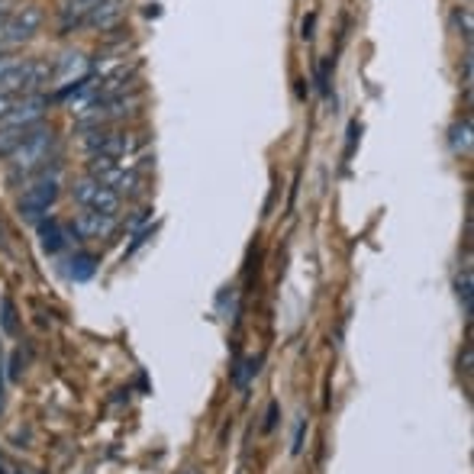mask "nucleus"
<instances>
[{"instance_id":"obj_5","label":"nucleus","mask_w":474,"mask_h":474,"mask_svg":"<svg viewBox=\"0 0 474 474\" xmlns=\"http://www.w3.org/2000/svg\"><path fill=\"white\" fill-rule=\"evenodd\" d=\"M58 201V175H48V171H42L36 181H30L23 191V197H20V213H23L26 220H39L48 213V207Z\"/></svg>"},{"instance_id":"obj_16","label":"nucleus","mask_w":474,"mask_h":474,"mask_svg":"<svg viewBox=\"0 0 474 474\" xmlns=\"http://www.w3.org/2000/svg\"><path fill=\"white\" fill-rule=\"evenodd\" d=\"M4 330L10 332V336H16V320H13V304L10 300H4Z\"/></svg>"},{"instance_id":"obj_3","label":"nucleus","mask_w":474,"mask_h":474,"mask_svg":"<svg viewBox=\"0 0 474 474\" xmlns=\"http://www.w3.org/2000/svg\"><path fill=\"white\" fill-rule=\"evenodd\" d=\"M42 7L39 4H23L16 7L13 13L7 16L4 23V32H0V48H13V46H23V42L36 39L42 30Z\"/></svg>"},{"instance_id":"obj_20","label":"nucleus","mask_w":474,"mask_h":474,"mask_svg":"<svg viewBox=\"0 0 474 474\" xmlns=\"http://www.w3.org/2000/svg\"><path fill=\"white\" fill-rule=\"evenodd\" d=\"M274 423H278V403H271V407H268V419H265V433H271V429H274Z\"/></svg>"},{"instance_id":"obj_15","label":"nucleus","mask_w":474,"mask_h":474,"mask_svg":"<svg viewBox=\"0 0 474 474\" xmlns=\"http://www.w3.org/2000/svg\"><path fill=\"white\" fill-rule=\"evenodd\" d=\"M452 20L461 26V36H465V39H471V10H468V7L455 10V16H452Z\"/></svg>"},{"instance_id":"obj_2","label":"nucleus","mask_w":474,"mask_h":474,"mask_svg":"<svg viewBox=\"0 0 474 474\" xmlns=\"http://www.w3.org/2000/svg\"><path fill=\"white\" fill-rule=\"evenodd\" d=\"M56 152V133L48 126H36L20 149L10 155V171L13 175H32L48 165V155Z\"/></svg>"},{"instance_id":"obj_17","label":"nucleus","mask_w":474,"mask_h":474,"mask_svg":"<svg viewBox=\"0 0 474 474\" xmlns=\"http://www.w3.org/2000/svg\"><path fill=\"white\" fill-rule=\"evenodd\" d=\"M16 100H20L16 94H0V120H4V116H7L10 110H13Z\"/></svg>"},{"instance_id":"obj_10","label":"nucleus","mask_w":474,"mask_h":474,"mask_svg":"<svg viewBox=\"0 0 474 474\" xmlns=\"http://www.w3.org/2000/svg\"><path fill=\"white\" fill-rule=\"evenodd\" d=\"M123 13H126V0H100V7L88 16V23L84 26L97 32H107V30H113V26H120Z\"/></svg>"},{"instance_id":"obj_18","label":"nucleus","mask_w":474,"mask_h":474,"mask_svg":"<svg viewBox=\"0 0 474 474\" xmlns=\"http://www.w3.org/2000/svg\"><path fill=\"white\" fill-rule=\"evenodd\" d=\"M13 65H16L13 56H4V52H0V84H4V78L10 74V68H13Z\"/></svg>"},{"instance_id":"obj_6","label":"nucleus","mask_w":474,"mask_h":474,"mask_svg":"<svg viewBox=\"0 0 474 474\" xmlns=\"http://www.w3.org/2000/svg\"><path fill=\"white\" fill-rule=\"evenodd\" d=\"M48 100L46 94H23L20 100L13 104V110L0 120V129H30V126H39L46 120V110H48Z\"/></svg>"},{"instance_id":"obj_11","label":"nucleus","mask_w":474,"mask_h":474,"mask_svg":"<svg viewBox=\"0 0 474 474\" xmlns=\"http://www.w3.org/2000/svg\"><path fill=\"white\" fill-rule=\"evenodd\" d=\"M39 239H42V252L56 255V252L65 249L68 233H65V226L58 223V220H42V223H39Z\"/></svg>"},{"instance_id":"obj_14","label":"nucleus","mask_w":474,"mask_h":474,"mask_svg":"<svg viewBox=\"0 0 474 474\" xmlns=\"http://www.w3.org/2000/svg\"><path fill=\"white\" fill-rule=\"evenodd\" d=\"M459 297L465 304V314H471V271H465L459 278Z\"/></svg>"},{"instance_id":"obj_1","label":"nucleus","mask_w":474,"mask_h":474,"mask_svg":"<svg viewBox=\"0 0 474 474\" xmlns=\"http://www.w3.org/2000/svg\"><path fill=\"white\" fill-rule=\"evenodd\" d=\"M142 139L136 133H120V129H88L84 139H81V149L88 159H129L136 152Z\"/></svg>"},{"instance_id":"obj_9","label":"nucleus","mask_w":474,"mask_h":474,"mask_svg":"<svg viewBox=\"0 0 474 474\" xmlns=\"http://www.w3.org/2000/svg\"><path fill=\"white\" fill-rule=\"evenodd\" d=\"M100 7V0H62L58 7V23H62V32H74L84 30L88 16Z\"/></svg>"},{"instance_id":"obj_7","label":"nucleus","mask_w":474,"mask_h":474,"mask_svg":"<svg viewBox=\"0 0 474 474\" xmlns=\"http://www.w3.org/2000/svg\"><path fill=\"white\" fill-rule=\"evenodd\" d=\"M84 78H90V58L84 52H65L56 68H52V84H56L58 94H65Z\"/></svg>"},{"instance_id":"obj_4","label":"nucleus","mask_w":474,"mask_h":474,"mask_svg":"<svg viewBox=\"0 0 474 474\" xmlns=\"http://www.w3.org/2000/svg\"><path fill=\"white\" fill-rule=\"evenodd\" d=\"M72 197L78 201L81 210H94V213H107V217H116L123 207L120 194L104 187L100 181H94V177H81V181H74Z\"/></svg>"},{"instance_id":"obj_13","label":"nucleus","mask_w":474,"mask_h":474,"mask_svg":"<svg viewBox=\"0 0 474 474\" xmlns=\"http://www.w3.org/2000/svg\"><path fill=\"white\" fill-rule=\"evenodd\" d=\"M94 271H97V258L94 255H74L72 262H68V278L72 281H90L94 278Z\"/></svg>"},{"instance_id":"obj_19","label":"nucleus","mask_w":474,"mask_h":474,"mask_svg":"<svg viewBox=\"0 0 474 474\" xmlns=\"http://www.w3.org/2000/svg\"><path fill=\"white\" fill-rule=\"evenodd\" d=\"M304 429H306V419H300V423H297V435H294V455L304 449Z\"/></svg>"},{"instance_id":"obj_8","label":"nucleus","mask_w":474,"mask_h":474,"mask_svg":"<svg viewBox=\"0 0 474 474\" xmlns=\"http://www.w3.org/2000/svg\"><path fill=\"white\" fill-rule=\"evenodd\" d=\"M113 229H116V217H107V213L81 210L74 217V236H81V239H107Z\"/></svg>"},{"instance_id":"obj_12","label":"nucleus","mask_w":474,"mask_h":474,"mask_svg":"<svg viewBox=\"0 0 474 474\" xmlns=\"http://www.w3.org/2000/svg\"><path fill=\"white\" fill-rule=\"evenodd\" d=\"M42 126V123H39ZM36 126H30V129H0V159H10V155L20 149V145L30 139V133Z\"/></svg>"}]
</instances>
